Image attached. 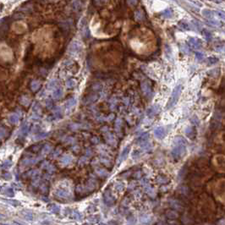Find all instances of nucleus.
Here are the masks:
<instances>
[{
  "mask_svg": "<svg viewBox=\"0 0 225 225\" xmlns=\"http://www.w3.org/2000/svg\"><path fill=\"white\" fill-rule=\"evenodd\" d=\"M174 143H175V145H174V147L171 152L172 156L174 158H179L185 153V150H186L185 144H186V141L181 136H179L176 137L175 140H174Z\"/></svg>",
  "mask_w": 225,
  "mask_h": 225,
  "instance_id": "obj_1",
  "label": "nucleus"
},
{
  "mask_svg": "<svg viewBox=\"0 0 225 225\" xmlns=\"http://www.w3.org/2000/svg\"><path fill=\"white\" fill-rule=\"evenodd\" d=\"M182 91V86L181 85H178L174 87V89L172 91L171 97L169 98V101L168 102V105H167V108H173L174 105L176 104V102H178L179 97L180 96Z\"/></svg>",
  "mask_w": 225,
  "mask_h": 225,
  "instance_id": "obj_2",
  "label": "nucleus"
},
{
  "mask_svg": "<svg viewBox=\"0 0 225 225\" xmlns=\"http://www.w3.org/2000/svg\"><path fill=\"white\" fill-rule=\"evenodd\" d=\"M189 46L193 49H200L202 46V42L200 39L195 37H190L188 41Z\"/></svg>",
  "mask_w": 225,
  "mask_h": 225,
  "instance_id": "obj_3",
  "label": "nucleus"
},
{
  "mask_svg": "<svg viewBox=\"0 0 225 225\" xmlns=\"http://www.w3.org/2000/svg\"><path fill=\"white\" fill-rule=\"evenodd\" d=\"M154 136L158 140L163 139L166 136V129L163 127H157L154 129Z\"/></svg>",
  "mask_w": 225,
  "mask_h": 225,
  "instance_id": "obj_4",
  "label": "nucleus"
},
{
  "mask_svg": "<svg viewBox=\"0 0 225 225\" xmlns=\"http://www.w3.org/2000/svg\"><path fill=\"white\" fill-rule=\"evenodd\" d=\"M159 110H160L159 106L154 105V106H152V107H151L149 109L147 110V115L149 116V117H153V116H155L158 112H159Z\"/></svg>",
  "mask_w": 225,
  "mask_h": 225,
  "instance_id": "obj_5",
  "label": "nucleus"
},
{
  "mask_svg": "<svg viewBox=\"0 0 225 225\" xmlns=\"http://www.w3.org/2000/svg\"><path fill=\"white\" fill-rule=\"evenodd\" d=\"M141 90L143 91V93L145 95V96H150L151 92H152V88H151L150 85L147 83V82H143L141 84Z\"/></svg>",
  "mask_w": 225,
  "mask_h": 225,
  "instance_id": "obj_6",
  "label": "nucleus"
},
{
  "mask_svg": "<svg viewBox=\"0 0 225 225\" xmlns=\"http://www.w3.org/2000/svg\"><path fill=\"white\" fill-rule=\"evenodd\" d=\"M145 18V15L143 10H137V11L135 12V19L138 21L143 20Z\"/></svg>",
  "mask_w": 225,
  "mask_h": 225,
  "instance_id": "obj_7",
  "label": "nucleus"
},
{
  "mask_svg": "<svg viewBox=\"0 0 225 225\" xmlns=\"http://www.w3.org/2000/svg\"><path fill=\"white\" fill-rule=\"evenodd\" d=\"M214 12H213L210 9H203L202 10V15L204 16L205 18H206V19H213V16H214Z\"/></svg>",
  "mask_w": 225,
  "mask_h": 225,
  "instance_id": "obj_8",
  "label": "nucleus"
},
{
  "mask_svg": "<svg viewBox=\"0 0 225 225\" xmlns=\"http://www.w3.org/2000/svg\"><path fill=\"white\" fill-rule=\"evenodd\" d=\"M166 215L168 218H170V219H175L179 217L178 213L175 211H168L166 213Z\"/></svg>",
  "mask_w": 225,
  "mask_h": 225,
  "instance_id": "obj_9",
  "label": "nucleus"
},
{
  "mask_svg": "<svg viewBox=\"0 0 225 225\" xmlns=\"http://www.w3.org/2000/svg\"><path fill=\"white\" fill-rule=\"evenodd\" d=\"M129 147H126V148H124L123 152H121V155H120V162H122V161H124V159H125L126 157L129 154Z\"/></svg>",
  "mask_w": 225,
  "mask_h": 225,
  "instance_id": "obj_10",
  "label": "nucleus"
},
{
  "mask_svg": "<svg viewBox=\"0 0 225 225\" xmlns=\"http://www.w3.org/2000/svg\"><path fill=\"white\" fill-rule=\"evenodd\" d=\"M161 15H162V16L163 18L168 19V18H171L172 17V15H173V12H172V10L170 9H167L164 10V11Z\"/></svg>",
  "mask_w": 225,
  "mask_h": 225,
  "instance_id": "obj_11",
  "label": "nucleus"
},
{
  "mask_svg": "<svg viewBox=\"0 0 225 225\" xmlns=\"http://www.w3.org/2000/svg\"><path fill=\"white\" fill-rule=\"evenodd\" d=\"M207 23L210 25H211V26H216V27H220V26L223 25V24H222L220 21L216 20H211V19H210V20L207 21Z\"/></svg>",
  "mask_w": 225,
  "mask_h": 225,
  "instance_id": "obj_12",
  "label": "nucleus"
},
{
  "mask_svg": "<svg viewBox=\"0 0 225 225\" xmlns=\"http://www.w3.org/2000/svg\"><path fill=\"white\" fill-rule=\"evenodd\" d=\"M179 26L180 28L183 29V30H184V31H190V30L189 24H188L187 22H185V21H184V20H182V21H180V22L179 23Z\"/></svg>",
  "mask_w": 225,
  "mask_h": 225,
  "instance_id": "obj_13",
  "label": "nucleus"
},
{
  "mask_svg": "<svg viewBox=\"0 0 225 225\" xmlns=\"http://www.w3.org/2000/svg\"><path fill=\"white\" fill-rule=\"evenodd\" d=\"M206 61H207L208 65H213L218 63L219 61V59L216 57H209L208 59H206Z\"/></svg>",
  "mask_w": 225,
  "mask_h": 225,
  "instance_id": "obj_14",
  "label": "nucleus"
},
{
  "mask_svg": "<svg viewBox=\"0 0 225 225\" xmlns=\"http://www.w3.org/2000/svg\"><path fill=\"white\" fill-rule=\"evenodd\" d=\"M203 33V36H204L205 39L207 42H210L211 40V38H213V35H211V33L210 32V31H208L207 30H204L202 31Z\"/></svg>",
  "mask_w": 225,
  "mask_h": 225,
  "instance_id": "obj_15",
  "label": "nucleus"
},
{
  "mask_svg": "<svg viewBox=\"0 0 225 225\" xmlns=\"http://www.w3.org/2000/svg\"><path fill=\"white\" fill-rule=\"evenodd\" d=\"M171 205L174 208L177 209V210H181L182 209V206L180 203H179L178 202H174V201H172L171 202Z\"/></svg>",
  "mask_w": 225,
  "mask_h": 225,
  "instance_id": "obj_16",
  "label": "nucleus"
},
{
  "mask_svg": "<svg viewBox=\"0 0 225 225\" xmlns=\"http://www.w3.org/2000/svg\"><path fill=\"white\" fill-rule=\"evenodd\" d=\"M204 54H202V52H195V59H196V60H198L199 62L202 61L203 59H204Z\"/></svg>",
  "mask_w": 225,
  "mask_h": 225,
  "instance_id": "obj_17",
  "label": "nucleus"
},
{
  "mask_svg": "<svg viewBox=\"0 0 225 225\" xmlns=\"http://www.w3.org/2000/svg\"><path fill=\"white\" fill-rule=\"evenodd\" d=\"M217 15V16H218L220 19L225 20V12L221 11V10H217V11L214 12Z\"/></svg>",
  "mask_w": 225,
  "mask_h": 225,
  "instance_id": "obj_18",
  "label": "nucleus"
},
{
  "mask_svg": "<svg viewBox=\"0 0 225 225\" xmlns=\"http://www.w3.org/2000/svg\"><path fill=\"white\" fill-rule=\"evenodd\" d=\"M192 133H193V129L191 128V127H187V128L185 129V134H186L187 136H189L191 138V137L193 136Z\"/></svg>",
  "mask_w": 225,
  "mask_h": 225,
  "instance_id": "obj_19",
  "label": "nucleus"
},
{
  "mask_svg": "<svg viewBox=\"0 0 225 225\" xmlns=\"http://www.w3.org/2000/svg\"><path fill=\"white\" fill-rule=\"evenodd\" d=\"M61 94H62V91L60 89H58V90H56V91H54L52 96H54V98H59V97L61 96Z\"/></svg>",
  "mask_w": 225,
  "mask_h": 225,
  "instance_id": "obj_20",
  "label": "nucleus"
},
{
  "mask_svg": "<svg viewBox=\"0 0 225 225\" xmlns=\"http://www.w3.org/2000/svg\"><path fill=\"white\" fill-rule=\"evenodd\" d=\"M166 178H164V177H158L157 181L158 182V183H161V184H165V183H168V179H165Z\"/></svg>",
  "mask_w": 225,
  "mask_h": 225,
  "instance_id": "obj_21",
  "label": "nucleus"
},
{
  "mask_svg": "<svg viewBox=\"0 0 225 225\" xmlns=\"http://www.w3.org/2000/svg\"><path fill=\"white\" fill-rule=\"evenodd\" d=\"M127 3L130 6H136L138 4V0H127Z\"/></svg>",
  "mask_w": 225,
  "mask_h": 225,
  "instance_id": "obj_22",
  "label": "nucleus"
},
{
  "mask_svg": "<svg viewBox=\"0 0 225 225\" xmlns=\"http://www.w3.org/2000/svg\"><path fill=\"white\" fill-rule=\"evenodd\" d=\"M190 121H191V123L194 124V125H198V124H199V120H198L196 116H194V117L190 120Z\"/></svg>",
  "mask_w": 225,
  "mask_h": 225,
  "instance_id": "obj_23",
  "label": "nucleus"
},
{
  "mask_svg": "<svg viewBox=\"0 0 225 225\" xmlns=\"http://www.w3.org/2000/svg\"><path fill=\"white\" fill-rule=\"evenodd\" d=\"M9 120H10V121H11L12 123H16L17 121H18V120H19V118H18V116H17V115L13 114V115L10 116Z\"/></svg>",
  "mask_w": 225,
  "mask_h": 225,
  "instance_id": "obj_24",
  "label": "nucleus"
},
{
  "mask_svg": "<svg viewBox=\"0 0 225 225\" xmlns=\"http://www.w3.org/2000/svg\"><path fill=\"white\" fill-rule=\"evenodd\" d=\"M181 49H182V51H183V52H184V54H188L190 52V47L188 46H182Z\"/></svg>",
  "mask_w": 225,
  "mask_h": 225,
  "instance_id": "obj_25",
  "label": "nucleus"
},
{
  "mask_svg": "<svg viewBox=\"0 0 225 225\" xmlns=\"http://www.w3.org/2000/svg\"><path fill=\"white\" fill-rule=\"evenodd\" d=\"M39 87V84L37 81H34L32 82V85H31V88L33 90H36Z\"/></svg>",
  "mask_w": 225,
  "mask_h": 225,
  "instance_id": "obj_26",
  "label": "nucleus"
},
{
  "mask_svg": "<svg viewBox=\"0 0 225 225\" xmlns=\"http://www.w3.org/2000/svg\"><path fill=\"white\" fill-rule=\"evenodd\" d=\"M192 23L194 24V25L198 29V30H200L201 27H202V26H201V24L198 22V21H196V20H192Z\"/></svg>",
  "mask_w": 225,
  "mask_h": 225,
  "instance_id": "obj_27",
  "label": "nucleus"
},
{
  "mask_svg": "<svg viewBox=\"0 0 225 225\" xmlns=\"http://www.w3.org/2000/svg\"><path fill=\"white\" fill-rule=\"evenodd\" d=\"M75 101L74 99H71V100H70V101H69L68 102H67V107L68 108H70V107H71V106H73V105H75Z\"/></svg>",
  "mask_w": 225,
  "mask_h": 225,
  "instance_id": "obj_28",
  "label": "nucleus"
},
{
  "mask_svg": "<svg viewBox=\"0 0 225 225\" xmlns=\"http://www.w3.org/2000/svg\"><path fill=\"white\" fill-rule=\"evenodd\" d=\"M75 86V81H69L67 82V86L68 87H72Z\"/></svg>",
  "mask_w": 225,
  "mask_h": 225,
  "instance_id": "obj_29",
  "label": "nucleus"
},
{
  "mask_svg": "<svg viewBox=\"0 0 225 225\" xmlns=\"http://www.w3.org/2000/svg\"><path fill=\"white\" fill-rule=\"evenodd\" d=\"M8 191H9V192H12L13 190H12L11 189H9V190H8ZM7 195H9V196H12V195H14V194H13V193H11V194H9V193H8Z\"/></svg>",
  "mask_w": 225,
  "mask_h": 225,
  "instance_id": "obj_30",
  "label": "nucleus"
},
{
  "mask_svg": "<svg viewBox=\"0 0 225 225\" xmlns=\"http://www.w3.org/2000/svg\"><path fill=\"white\" fill-rule=\"evenodd\" d=\"M223 50H224V51H225V47H223Z\"/></svg>",
  "mask_w": 225,
  "mask_h": 225,
  "instance_id": "obj_31",
  "label": "nucleus"
},
{
  "mask_svg": "<svg viewBox=\"0 0 225 225\" xmlns=\"http://www.w3.org/2000/svg\"><path fill=\"white\" fill-rule=\"evenodd\" d=\"M224 34H225V31H224Z\"/></svg>",
  "mask_w": 225,
  "mask_h": 225,
  "instance_id": "obj_32",
  "label": "nucleus"
}]
</instances>
